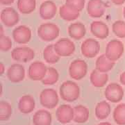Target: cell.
Returning a JSON list of instances; mask_svg holds the SVG:
<instances>
[{"label": "cell", "mask_w": 125, "mask_h": 125, "mask_svg": "<svg viewBox=\"0 0 125 125\" xmlns=\"http://www.w3.org/2000/svg\"><path fill=\"white\" fill-rule=\"evenodd\" d=\"M57 13V6L52 1H45L40 6L39 13L43 20H51L54 18Z\"/></svg>", "instance_id": "cell-16"}, {"label": "cell", "mask_w": 125, "mask_h": 125, "mask_svg": "<svg viewBox=\"0 0 125 125\" xmlns=\"http://www.w3.org/2000/svg\"><path fill=\"white\" fill-rule=\"evenodd\" d=\"M111 111L110 104L106 101H102L98 103L95 107V115L99 120H104L110 115Z\"/></svg>", "instance_id": "cell-25"}, {"label": "cell", "mask_w": 125, "mask_h": 125, "mask_svg": "<svg viewBox=\"0 0 125 125\" xmlns=\"http://www.w3.org/2000/svg\"><path fill=\"white\" fill-rule=\"evenodd\" d=\"M12 106L8 102H0V120L6 121L9 120L12 115Z\"/></svg>", "instance_id": "cell-30"}, {"label": "cell", "mask_w": 125, "mask_h": 125, "mask_svg": "<svg viewBox=\"0 0 125 125\" xmlns=\"http://www.w3.org/2000/svg\"><path fill=\"white\" fill-rule=\"evenodd\" d=\"M0 18L2 23L7 27H12L16 25L20 20V15L18 13L11 7L3 9Z\"/></svg>", "instance_id": "cell-12"}, {"label": "cell", "mask_w": 125, "mask_h": 125, "mask_svg": "<svg viewBox=\"0 0 125 125\" xmlns=\"http://www.w3.org/2000/svg\"><path fill=\"white\" fill-rule=\"evenodd\" d=\"M43 58L47 63L55 64L59 61L61 56L55 52L54 45H49L43 50Z\"/></svg>", "instance_id": "cell-26"}, {"label": "cell", "mask_w": 125, "mask_h": 125, "mask_svg": "<svg viewBox=\"0 0 125 125\" xmlns=\"http://www.w3.org/2000/svg\"><path fill=\"white\" fill-rule=\"evenodd\" d=\"M104 95L108 101L113 103H117L123 98L124 90L119 84L112 83L106 88Z\"/></svg>", "instance_id": "cell-9"}, {"label": "cell", "mask_w": 125, "mask_h": 125, "mask_svg": "<svg viewBox=\"0 0 125 125\" xmlns=\"http://www.w3.org/2000/svg\"><path fill=\"white\" fill-rule=\"evenodd\" d=\"M68 34L72 39L79 40L82 39L86 33V28L81 22H74L68 27Z\"/></svg>", "instance_id": "cell-19"}, {"label": "cell", "mask_w": 125, "mask_h": 125, "mask_svg": "<svg viewBox=\"0 0 125 125\" xmlns=\"http://www.w3.org/2000/svg\"><path fill=\"white\" fill-rule=\"evenodd\" d=\"M92 34L99 39H105L109 34V29L107 24L102 21H94L90 24Z\"/></svg>", "instance_id": "cell-17"}, {"label": "cell", "mask_w": 125, "mask_h": 125, "mask_svg": "<svg viewBox=\"0 0 125 125\" xmlns=\"http://www.w3.org/2000/svg\"><path fill=\"white\" fill-rule=\"evenodd\" d=\"M113 118L118 125H125V104H120L115 108Z\"/></svg>", "instance_id": "cell-29"}, {"label": "cell", "mask_w": 125, "mask_h": 125, "mask_svg": "<svg viewBox=\"0 0 125 125\" xmlns=\"http://www.w3.org/2000/svg\"><path fill=\"white\" fill-rule=\"evenodd\" d=\"M123 13H124V17L125 18V7L124 8V10H123Z\"/></svg>", "instance_id": "cell-40"}, {"label": "cell", "mask_w": 125, "mask_h": 125, "mask_svg": "<svg viewBox=\"0 0 125 125\" xmlns=\"http://www.w3.org/2000/svg\"><path fill=\"white\" fill-rule=\"evenodd\" d=\"M120 81L123 85H125V72H124L123 74H121Z\"/></svg>", "instance_id": "cell-37"}, {"label": "cell", "mask_w": 125, "mask_h": 125, "mask_svg": "<svg viewBox=\"0 0 125 125\" xmlns=\"http://www.w3.org/2000/svg\"><path fill=\"white\" fill-rule=\"evenodd\" d=\"M97 125H112L111 123H109V122H102V123H100V124H99Z\"/></svg>", "instance_id": "cell-39"}, {"label": "cell", "mask_w": 125, "mask_h": 125, "mask_svg": "<svg viewBox=\"0 0 125 125\" xmlns=\"http://www.w3.org/2000/svg\"><path fill=\"white\" fill-rule=\"evenodd\" d=\"M36 7V0H18V9L21 13H31Z\"/></svg>", "instance_id": "cell-27"}, {"label": "cell", "mask_w": 125, "mask_h": 125, "mask_svg": "<svg viewBox=\"0 0 125 125\" xmlns=\"http://www.w3.org/2000/svg\"><path fill=\"white\" fill-rule=\"evenodd\" d=\"M12 40L9 36H0V50L1 52H6L12 47Z\"/></svg>", "instance_id": "cell-32"}, {"label": "cell", "mask_w": 125, "mask_h": 125, "mask_svg": "<svg viewBox=\"0 0 125 125\" xmlns=\"http://www.w3.org/2000/svg\"><path fill=\"white\" fill-rule=\"evenodd\" d=\"M113 4L116 5H122L125 2V0H111Z\"/></svg>", "instance_id": "cell-35"}, {"label": "cell", "mask_w": 125, "mask_h": 125, "mask_svg": "<svg viewBox=\"0 0 125 125\" xmlns=\"http://www.w3.org/2000/svg\"><path fill=\"white\" fill-rule=\"evenodd\" d=\"M5 72V67L3 62H0V76H2Z\"/></svg>", "instance_id": "cell-36"}, {"label": "cell", "mask_w": 125, "mask_h": 125, "mask_svg": "<svg viewBox=\"0 0 125 125\" xmlns=\"http://www.w3.org/2000/svg\"><path fill=\"white\" fill-rule=\"evenodd\" d=\"M38 36L45 42H51L58 38L60 33L59 27L54 23H45L38 29Z\"/></svg>", "instance_id": "cell-2"}, {"label": "cell", "mask_w": 125, "mask_h": 125, "mask_svg": "<svg viewBox=\"0 0 125 125\" xmlns=\"http://www.w3.org/2000/svg\"><path fill=\"white\" fill-rule=\"evenodd\" d=\"M88 72V65L81 59H76L72 61L69 67V74L72 79L81 80L85 77Z\"/></svg>", "instance_id": "cell-5"}, {"label": "cell", "mask_w": 125, "mask_h": 125, "mask_svg": "<svg viewBox=\"0 0 125 125\" xmlns=\"http://www.w3.org/2000/svg\"><path fill=\"white\" fill-rule=\"evenodd\" d=\"M15 0H0V3L2 5H10L13 4Z\"/></svg>", "instance_id": "cell-34"}, {"label": "cell", "mask_w": 125, "mask_h": 125, "mask_svg": "<svg viewBox=\"0 0 125 125\" xmlns=\"http://www.w3.org/2000/svg\"><path fill=\"white\" fill-rule=\"evenodd\" d=\"M59 93L62 100L72 102L79 97L80 88L75 82L72 81H66L60 86Z\"/></svg>", "instance_id": "cell-1"}, {"label": "cell", "mask_w": 125, "mask_h": 125, "mask_svg": "<svg viewBox=\"0 0 125 125\" xmlns=\"http://www.w3.org/2000/svg\"><path fill=\"white\" fill-rule=\"evenodd\" d=\"M124 52V45L120 41L113 40L107 44L105 55L113 61H115L120 58Z\"/></svg>", "instance_id": "cell-8"}, {"label": "cell", "mask_w": 125, "mask_h": 125, "mask_svg": "<svg viewBox=\"0 0 125 125\" xmlns=\"http://www.w3.org/2000/svg\"><path fill=\"white\" fill-rule=\"evenodd\" d=\"M59 79V74L57 70L54 67H48L45 76L41 82L44 85H54L57 83Z\"/></svg>", "instance_id": "cell-28"}, {"label": "cell", "mask_w": 125, "mask_h": 125, "mask_svg": "<svg viewBox=\"0 0 125 125\" xmlns=\"http://www.w3.org/2000/svg\"><path fill=\"white\" fill-rule=\"evenodd\" d=\"M57 120L61 124H67L74 120V108L67 104H62L56 110Z\"/></svg>", "instance_id": "cell-15"}, {"label": "cell", "mask_w": 125, "mask_h": 125, "mask_svg": "<svg viewBox=\"0 0 125 125\" xmlns=\"http://www.w3.org/2000/svg\"><path fill=\"white\" fill-rule=\"evenodd\" d=\"M114 65L115 62L110 60L105 54L99 56L95 62L96 70L103 73H106L107 72L111 70Z\"/></svg>", "instance_id": "cell-22"}, {"label": "cell", "mask_w": 125, "mask_h": 125, "mask_svg": "<svg viewBox=\"0 0 125 125\" xmlns=\"http://www.w3.org/2000/svg\"><path fill=\"white\" fill-rule=\"evenodd\" d=\"M55 52L61 57L70 56L75 52V45L71 40L62 38L54 45Z\"/></svg>", "instance_id": "cell-4"}, {"label": "cell", "mask_w": 125, "mask_h": 125, "mask_svg": "<svg viewBox=\"0 0 125 125\" xmlns=\"http://www.w3.org/2000/svg\"><path fill=\"white\" fill-rule=\"evenodd\" d=\"M7 77L13 83H19L25 77V70L22 65L15 63L11 65L7 70Z\"/></svg>", "instance_id": "cell-14"}, {"label": "cell", "mask_w": 125, "mask_h": 125, "mask_svg": "<svg viewBox=\"0 0 125 125\" xmlns=\"http://www.w3.org/2000/svg\"><path fill=\"white\" fill-rule=\"evenodd\" d=\"M11 57L18 62H27L32 61L35 57V52L28 47H18L11 52Z\"/></svg>", "instance_id": "cell-7"}, {"label": "cell", "mask_w": 125, "mask_h": 125, "mask_svg": "<svg viewBox=\"0 0 125 125\" xmlns=\"http://www.w3.org/2000/svg\"><path fill=\"white\" fill-rule=\"evenodd\" d=\"M13 40L19 44H27L31 38V31L29 27L20 25L13 31Z\"/></svg>", "instance_id": "cell-13"}, {"label": "cell", "mask_w": 125, "mask_h": 125, "mask_svg": "<svg viewBox=\"0 0 125 125\" xmlns=\"http://www.w3.org/2000/svg\"><path fill=\"white\" fill-rule=\"evenodd\" d=\"M59 15L62 20L68 22H71L73 20H75L79 17L80 12L76 11L74 9H72L71 7L65 4L59 9Z\"/></svg>", "instance_id": "cell-23"}, {"label": "cell", "mask_w": 125, "mask_h": 125, "mask_svg": "<svg viewBox=\"0 0 125 125\" xmlns=\"http://www.w3.org/2000/svg\"><path fill=\"white\" fill-rule=\"evenodd\" d=\"M90 80L92 85L94 87L102 88L106 84L108 81V75L106 73H103L95 69L91 72Z\"/></svg>", "instance_id": "cell-20"}, {"label": "cell", "mask_w": 125, "mask_h": 125, "mask_svg": "<svg viewBox=\"0 0 125 125\" xmlns=\"http://www.w3.org/2000/svg\"><path fill=\"white\" fill-rule=\"evenodd\" d=\"M47 68L43 62L40 61L33 62L29 67V77L33 81H42L47 74Z\"/></svg>", "instance_id": "cell-10"}, {"label": "cell", "mask_w": 125, "mask_h": 125, "mask_svg": "<svg viewBox=\"0 0 125 125\" xmlns=\"http://www.w3.org/2000/svg\"><path fill=\"white\" fill-rule=\"evenodd\" d=\"M4 36V28L2 27V25L0 26V36Z\"/></svg>", "instance_id": "cell-38"}, {"label": "cell", "mask_w": 125, "mask_h": 125, "mask_svg": "<svg viewBox=\"0 0 125 125\" xmlns=\"http://www.w3.org/2000/svg\"><path fill=\"white\" fill-rule=\"evenodd\" d=\"M112 29L115 35L119 38H125V22L117 20L113 24Z\"/></svg>", "instance_id": "cell-31"}, {"label": "cell", "mask_w": 125, "mask_h": 125, "mask_svg": "<svg viewBox=\"0 0 125 125\" xmlns=\"http://www.w3.org/2000/svg\"><path fill=\"white\" fill-rule=\"evenodd\" d=\"M89 118V110L87 108L78 105L74 108V120L76 123L83 124L86 122Z\"/></svg>", "instance_id": "cell-24"}, {"label": "cell", "mask_w": 125, "mask_h": 125, "mask_svg": "<svg viewBox=\"0 0 125 125\" xmlns=\"http://www.w3.org/2000/svg\"><path fill=\"white\" fill-rule=\"evenodd\" d=\"M40 102L43 107L52 109L58 105L59 98L57 92L54 89L43 90L40 94Z\"/></svg>", "instance_id": "cell-3"}, {"label": "cell", "mask_w": 125, "mask_h": 125, "mask_svg": "<svg viewBox=\"0 0 125 125\" xmlns=\"http://www.w3.org/2000/svg\"><path fill=\"white\" fill-rule=\"evenodd\" d=\"M85 3V0H66L65 1V4L79 12L83 9Z\"/></svg>", "instance_id": "cell-33"}, {"label": "cell", "mask_w": 125, "mask_h": 125, "mask_svg": "<svg viewBox=\"0 0 125 125\" xmlns=\"http://www.w3.org/2000/svg\"><path fill=\"white\" fill-rule=\"evenodd\" d=\"M36 102L31 95H24L20 99L18 102V108L24 114H29L35 109Z\"/></svg>", "instance_id": "cell-18"}, {"label": "cell", "mask_w": 125, "mask_h": 125, "mask_svg": "<svg viewBox=\"0 0 125 125\" xmlns=\"http://www.w3.org/2000/svg\"><path fill=\"white\" fill-rule=\"evenodd\" d=\"M52 121V114L46 110H39L33 116L34 125H51Z\"/></svg>", "instance_id": "cell-21"}, {"label": "cell", "mask_w": 125, "mask_h": 125, "mask_svg": "<svg viewBox=\"0 0 125 125\" xmlns=\"http://www.w3.org/2000/svg\"><path fill=\"white\" fill-rule=\"evenodd\" d=\"M100 45L97 40L93 38H88L81 44V54L85 58H93L95 57L99 52Z\"/></svg>", "instance_id": "cell-6"}, {"label": "cell", "mask_w": 125, "mask_h": 125, "mask_svg": "<svg viewBox=\"0 0 125 125\" xmlns=\"http://www.w3.org/2000/svg\"><path fill=\"white\" fill-rule=\"evenodd\" d=\"M106 4L103 0H89L87 4V12L91 18H99L104 15Z\"/></svg>", "instance_id": "cell-11"}]
</instances>
